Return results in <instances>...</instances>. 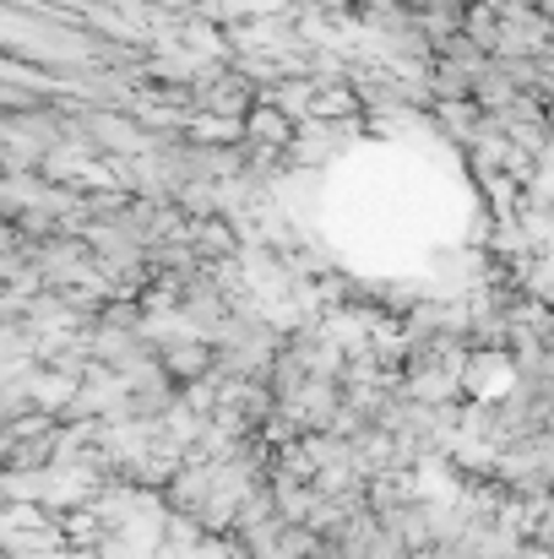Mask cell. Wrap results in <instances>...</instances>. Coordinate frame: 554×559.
I'll return each instance as SVG.
<instances>
[{"mask_svg":"<svg viewBox=\"0 0 554 559\" xmlns=\"http://www.w3.org/2000/svg\"><path fill=\"white\" fill-rule=\"evenodd\" d=\"M239 136H245V147H256V153H278V158H283V147L294 142V120H288L278 104L256 98V104L245 109V120H239Z\"/></svg>","mask_w":554,"mask_h":559,"instance_id":"obj_1","label":"cell"},{"mask_svg":"<svg viewBox=\"0 0 554 559\" xmlns=\"http://www.w3.org/2000/svg\"><path fill=\"white\" fill-rule=\"evenodd\" d=\"M359 109V93H354V82H338V87H316V104H310V115H321V120H332V115H354Z\"/></svg>","mask_w":554,"mask_h":559,"instance_id":"obj_2","label":"cell"},{"mask_svg":"<svg viewBox=\"0 0 554 559\" xmlns=\"http://www.w3.org/2000/svg\"><path fill=\"white\" fill-rule=\"evenodd\" d=\"M343 5H349V0H343Z\"/></svg>","mask_w":554,"mask_h":559,"instance_id":"obj_3","label":"cell"}]
</instances>
